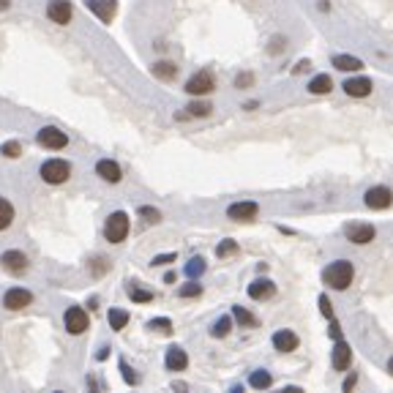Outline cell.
<instances>
[{"label":"cell","mask_w":393,"mask_h":393,"mask_svg":"<svg viewBox=\"0 0 393 393\" xmlns=\"http://www.w3.org/2000/svg\"><path fill=\"white\" fill-rule=\"evenodd\" d=\"M353 279H355V268H353V262H347V259H336V262H331V265L322 270V281H325L331 290H347V287L353 284Z\"/></svg>","instance_id":"obj_1"},{"label":"cell","mask_w":393,"mask_h":393,"mask_svg":"<svg viewBox=\"0 0 393 393\" xmlns=\"http://www.w3.org/2000/svg\"><path fill=\"white\" fill-rule=\"evenodd\" d=\"M257 213H259V205L251 202V199L232 202V205L227 207V216H229L232 221H251V218H257Z\"/></svg>","instance_id":"obj_7"},{"label":"cell","mask_w":393,"mask_h":393,"mask_svg":"<svg viewBox=\"0 0 393 393\" xmlns=\"http://www.w3.org/2000/svg\"><path fill=\"white\" fill-rule=\"evenodd\" d=\"M107 268H110V262H107V259H101V257H96V259H93V273H96V276H101Z\"/></svg>","instance_id":"obj_38"},{"label":"cell","mask_w":393,"mask_h":393,"mask_svg":"<svg viewBox=\"0 0 393 393\" xmlns=\"http://www.w3.org/2000/svg\"><path fill=\"white\" fill-rule=\"evenodd\" d=\"M344 235H347V240H353V243L364 246V243H372V240H375L377 229H375L372 224H361V221H355V224H347V227H344Z\"/></svg>","instance_id":"obj_8"},{"label":"cell","mask_w":393,"mask_h":393,"mask_svg":"<svg viewBox=\"0 0 393 393\" xmlns=\"http://www.w3.org/2000/svg\"><path fill=\"white\" fill-rule=\"evenodd\" d=\"M364 202H366L372 210H385V207H391L393 194H391V189H388V186H375V189H369V192H366Z\"/></svg>","instance_id":"obj_10"},{"label":"cell","mask_w":393,"mask_h":393,"mask_svg":"<svg viewBox=\"0 0 393 393\" xmlns=\"http://www.w3.org/2000/svg\"><path fill=\"white\" fill-rule=\"evenodd\" d=\"M96 175L101 178V181H110V183H121V167H118V162H112V159H101L99 164H96Z\"/></svg>","instance_id":"obj_17"},{"label":"cell","mask_w":393,"mask_h":393,"mask_svg":"<svg viewBox=\"0 0 393 393\" xmlns=\"http://www.w3.org/2000/svg\"><path fill=\"white\" fill-rule=\"evenodd\" d=\"M202 273H205V259H202V257L189 259V265H186V276H189V279H199Z\"/></svg>","instance_id":"obj_28"},{"label":"cell","mask_w":393,"mask_h":393,"mask_svg":"<svg viewBox=\"0 0 393 393\" xmlns=\"http://www.w3.org/2000/svg\"><path fill=\"white\" fill-rule=\"evenodd\" d=\"M36 140H38V145H41V148H49V151H60V148H66V145H68L66 131H60L58 126H44V129L36 134Z\"/></svg>","instance_id":"obj_4"},{"label":"cell","mask_w":393,"mask_h":393,"mask_svg":"<svg viewBox=\"0 0 393 393\" xmlns=\"http://www.w3.org/2000/svg\"><path fill=\"white\" fill-rule=\"evenodd\" d=\"M276 393H303V388H298V385H287V388H281V391Z\"/></svg>","instance_id":"obj_42"},{"label":"cell","mask_w":393,"mask_h":393,"mask_svg":"<svg viewBox=\"0 0 393 393\" xmlns=\"http://www.w3.org/2000/svg\"><path fill=\"white\" fill-rule=\"evenodd\" d=\"M88 8L101 19V22H112L118 14V3L115 0H88Z\"/></svg>","instance_id":"obj_16"},{"label":"cell","mask_w":393,"mask_h":393,"mask_svg":"<svg viewBox=\"0 0 393 393\" xmlns=\"http://www.w3.org/2000/svg\"><path fill=\"white\" fill-rule=\"evenodd\" d=\"M30 303H33V295H30L27 290H22V287H11V290L3 295V306L11 309V312H19V309H25V306H30Z\"/></svg>","instance_id":"obj_9"},{"label":"cell","mask_w":393,"mask_h":393,"mask_svg":"<svg viewBox=\"0 0 393 393\" xmlns=\"http://www.w3.org/2000/svg\"><path fill=\"white\" fill-rule=\"evenodd\" d=\"M331 336H333V339H336V342H339V339H342V328H339V322H336V320H333V317H331Z\"/></svg>","instance_id":"obj_41"},{"label":"cell","mask_w":393,"mask_h":393,"mask_svg":"<svg viewBox=\"0 0 393 393\" xmlns=\"http://www.w3.org/2000/svg\"><path fill=\"white\" fill-rule=\"evenodd\" d=\"M47 16H49L52 22H58V25L71 22V16H74L71 3H68V0H49V3H47Z\"/></svg>","instance_id":"obj_11"},{"label":"cell","mask_w":393,"mask_h":393,"mask_svg":"<svg viewBox=\"0 0 393 393\" xmlns=\"http://www.w3.org/2000/svg\"><path fill=\"white\" fill-rule=\"evenodd\" d=\"M170 262H175V254H159V257H153V265H170Z\"/></svg>","instance_id":"obj_40"},{"label":"cell","mask_w":393,"mask_h":393,"mask_svg":"<svg viewBox=\"0 0 393 393\" xmlns=\"http://www.w3.org/2000/svg\"><path fill=\"white\" fill-rule=\"evenodd\" d=\"M232 317H235V320H238L243 328H257V317H251V314H249L243 306H235V309H232Z\"/></svg>","instance_id":"obj_27"},{"label":"cell","mask_w":393,"mask_h":393,"mask_svg":"<svg viewBox=\"0 0 393 393\" xmlns=\"http://www.w3.org/2000/svg\"><path fill=\"white\" fill-rule=\"evenodd\" d=\"M38 175H41V181H47V183L60 186V183H66V181L71 178V164L63 162V159H49V162L41 164Z\"/></svg>","instance_id":"obj_2"},{"label":"cell","mask_w":393,"mask_h":393,"mask_svg":"<svg viewBox=\"0 0 393 393\" xmlns=\"http://www.w3.org/2000/svg\"><path fill=\"white\" fill-rule=\"evenodd\" d=\"M153 77H156V79L170 82V79H175V77H178V66H175V63H167V60L153 63Z\"/></svg>","instance_id":"obj_21"},{"label":"cell","mask_w":393,"mask_h":393,"mask_svg":"<svg viewBox=\"0 0 393 393\" xmlns=\"http://www.w3.org/2000/svg\"><path fill=\"white\" fill-rule=\"evenodd\" d=\"M317 5H320V11H328V8H331V3H328V0H320Z\"/></svg>","instance_id":"obj_45"},{"label":"cell","mask_w":393,"mask_h":393,"mask_svg":"<svg viewBox=\"0 0 393 393\" xmlns=\"http://www.w3.org/2000/svg\"><path fill=\"white\" fill-rule=\"evenodd\" d=\"M238 251V243L235 240H221L218 246H216V257H232Z\"/></svg>","instance_id":"obj_29"},{"label":"cell","mask_w":393,"mask_h":393,"mask_svg":"<svg viewBox=\"0 0 393 393\" xmlns=\"http://www.w3.org/2000/svg\"><path fill=\"white\" fill-rule=\"evenodd\" d=\"M273 295H276V284L270 279H257V281L249 284V298L251 301H268Z\"/></svg>","instance_id":"obj_15"},{"label":"cell","mask_w":393,"mask_h":393,"mask_svg":"<svg viewBox=\"0 0 393 393\" xmlns=\"http://www.w3.org/2000/svg\"><path fill=\"white\" fill-rule=\"evenodd\" d=\"M298 344H301V339L292 331H276L273 333V347L279 353H292V350H298Z\"/></svg>","instance_id":"obj_18"},{"label":"cell","mask_w":393,"mask_h":393,"mask_svg":"<svg viewBox=\"0 0 393 393\" xmlns=\"http://www.w3.org/2000/svg\"><path fill=\"white\" fill-rule=\"evenodd\" d=\"M333 66H336L339 71H361V68H364V63H361L358 58H353V55H336V58H333Z\"/></svg>","instance_id":"obj_22"},{"label":"cell","mask_w":393,"mask_h":393,"mask_svg":"<svg viewBox=\"0 0 393 393\" xmlns=\"http://www.w3.org/2000/svg\"><path fill=\"white\" fill-rule=\"evenodd\" d=\"M107 320H110V328H112V331H123V328L129 325V312H123V309H110Z\"/></svg>","instance_id":"obj_23"},{"label":"cell","mask_w":393,"mask_h":393,"mask_svg":"<svg viewBox=\"0 0 393 393\" xmlns=\"http://www.w3.org/2000/svg\"><path fill=\"white\" fill-rule=\"evenodd\" d=\"M353 385H355V375H353V377H350V380L344 383V393H350V391H353Z\"/></svg>","instance_id":"obj_43"},{"label":"cell","mask_w":393,"mask_h":393,"mask_svg":"<svg viewBox=\"0 0 393 393\" xmlns=\"http://www.w3.org/2000/svg\"><path fill=\"white\" fill-rule=\"evenodd\" d=\"M8 8V0H0V11H5Z\"/></svg>","instance_id":"obj_47"},{"label":"cell","mask_w":393,"mask_h":393,"mask_svg":"<svg viewBox=\"0 0 393 393\" xmlns=\"http://www.w3.org/2000/svg\"><path fill=\"white\" fill-rule=\"evenodd\" d=\"M320 312H322V314H325L328 320L333 317V303L328 301V295H320Z\"/></svg>","instance_id":"obj_37"},{"label":"cell","mask_w":393,"mask_h":393,"mask_svg":"<svg viewBox=\"0 0 393 393\" xmlns=\"http://www.w3.org/2000/svg\"><path fill=\"white\" fill-rule=\"evenodd\" d=\"M55 393H63V391H55Z\"/></svg>","instance_id":"obj_48"},{"label":"cell","mask_w":393,"mask_h":393,"mask_svg":"<svg viewBox=\"0 0 393 393\" xmlns=\"http://www.w3.org/2000/svg\"><path fill=\"white\" fill-rule=\"evenodd\" d=\"M148 328H151V331H162V333H170V331H173V322L162 317V320H151V322H148Z\"/></svg>","instance_id":"obj_35"},{"label":"cell","mask_w":393,"mask_h":393,"mask_svg":"<svg viewBox=\"0 0 393 393\" xmlns=\"http://www.w3.org/2000/svg\"><path fill=\"white\" fill-rule=\"evenodd\" d=\"M210 112H213L210 101H192V104H189V110H186V112H181V118H189V115H194V118H205V115H210Z\"/></svg>","instance_id":"obj_24"},{"label":"cell","mask_w":393,"mask_h":393,"mask_svg":"<svg viewBox=\"0 0 393 393\" xmlns=\"http://www.w3.org/2000/svg\"><path fill=\"white\" fill-rule=\"evenodd\" d=\"M175 393H186V385H183V383H178V385H175Z\"/></svg>","instance_id":"obj_46"},{"label":"cell","mask_w":393,"mask_h":393,"mask_svg":"<svg viewBox=\"0 0 393 393\" xmlns=\"http://www.w3.org/2000/svg\"><path fill=\"white\" fill-rule=\"evenodd\" d=\"M344 93L353 96V99H366V96H372V79L350 77V79H344Z\"/></svg>","instance_id":"obj_12"},{"label":"cell","mask_w":393,"mask_h":393,"mask_svg":"<svg viewBox=\"0 0 393 393\" xmlns=\"http://www.w3.org/2000/svg\"><path fill=\"white\" fill-rule=\"evenodd\" d=\"M331 364H333L336 372L350 369V364H353V350H350L347 342H342V339L336 342V347H333V353H331Z\"/></svg>","instance_id":"obj_13"},{"label":"cell","mask_w":393,"mask_h":393,"mask_svg":"<svg viewBox=\"0 0 393 393\" xmlns=\"http://www.w3.org/2000/svg\"><path fill=\"white\" fill-rule=\"evenodd\" d=\"M126 235H129V216L123 210H115L104 224V238L110 243H123Z\"/></svg>","instance_id":"obj_3"},{"label":"cell","mask_w":393,"mask_h":393,"mask_svg":"<svg viewBox=\"0 0 393 393\" xmlns=\"http://www.w3.org/2000/svg\"><path fill=\"white\" fill-rule=\"evenodd\" d=\"M178 295H181V298H199V295H202V287H199L196 281H192V284L181 287V290H178Z\"/></svg>","instance_id":"obj_32"},{"label":"cell","mask_w":393,"mask_h":393,"mask_svg":"<svg viewBox=\"0 0 393 393\" xmlns=\"http://www.w3.org/2000/svg\"><path fill=\"white\" fill-rule=\"evenodd\" d=\"M11 221H14V207H11V202H8V199H3V196H0V229H8V227H11Z\"/></svg>","instance_id":"obj_26"},{"label":"cell","mask_w":393,"mask_h":393,"mask_svg":"<svg viewBox=\"0 0 393 393\" xmlns=\"http://www.w3.org/2000/svg\"><path fill=\"white\" fill-rule=\"evenodd\" d=\"M121 372H123V380H126L129 385H137V383H140V377L129 369V364H126V361H121Z\"/></svg>","instance_id":"obj_36"},{"label":"cell","mask_w":393,"mask_h":393,"mask_svg":"<svg viewBox=\"0 0 393 393\" xmlns=\"http://www.w3.org/2000/svg\"><path fill=\"white\" fill-rule=\"evenodd\" d=\"M270 383H273V377H270V372H265V369L254 372V375H251V380H249V385H251V388H257V391L270 388Z\"/></svg>","instance_id":"obj_25"},{"label":"cell","mask_w":393,"mask_h":393,"mask_svg":"<svg viewBox=\"0 0 393 393\" xmlns=\"http://www.w3.org/2000/svg\"><path fill=\"white\" fill-rule=\"evenodd\" d=\"M129 295H131V301H134V303H151V301H153V292L140 290V287H131V290H129Z\"/></svg>","instance_id":"obj_30"},{"label":"cell","mask_w":393,"mask_h":393,"mask_svg":"<svg viewBox=\"0 0 393 393\" xmlns=\"http://www.w3.org/2000/svg\"><path fill=\"white\" fill-rule=\"evenodd\" d=\"M213 88H216V79L210 71H196L186 82V93H192V96H207V93H213Z\"/></svg>","instance_id":"obj_6"},{"label":"cell","mask_w":393,"mask_h":393,"mask_svg":"<svg viewBox=\"0 0 393 393\" xmlns=\"http://www.w3.org/2000/svg\"><path fill=\"white\" fill-rule=\"evenodd\" d=\"M251 82H254L251 74H238V77H235V85H238V88H249Z\"/></svg>","instance_id":"obj_39"},{"label":"cell","mask_w":393,"mask_h":393,"mask_svg":"<svg viewBox=\"0 0 393 393\" xmlns=\"http://www.w3.org/2000/svg\"><path fill=\"white\" fill-rule=\"evenodd\" d=\"M63 322H66V331H68L71 336H79V333H85V331H88V325H90V320H88V312H85V309H79V306H71V309L66 312Z\"/></svg>","instance_id":"obj_5"},{"label":"cell","mask_w":393,"mask_h":393,"mask_svg":"<svg viewBox=\"0 0 393 393\" xmlns=\"http://www.w3.org/2000/svg\"><path fill=\"white\" fill-rule=\"evenodd\" d=\"M140 216H142L148 224H156V221H162V213H159L156 207H148V205H145V207H140Z\"/></svg>","instance_id":"obj_33"},{"label":"cell","mask_w":393,"mask_h":393,"mask_svg":"<svg viewBox=\"0 0 393 393\" xmlns=\"http://www.w3.org/2000/svg\"><path fill=\"white\" fill-rule=\"evenodd\" d=\"M303 68H309V60H301V63H298V66H295V74H301V71H303Z\"/></svg>","instance_id":"obj_44"},{"label":"cell","mask_w":393,"mask_h":393,"mask_svg":"<svg viewBox=\"0 0 393 393\" xmlns=\"http://www.w3.org/2000/svg\"><path fill=\"white\" fill-rule=\"evenodd\" d=\"M0 153L8 156V159H16V156L22 153V145H19V142H5V145L0 148Z\"/></svg>","instance_id":"obj_34"},{"label":"cell","mask_w":393,"mask_h":393,"mask_svg":"<svg viewBox=\"0 0 393 393\" xmlns=\"http://www.w3.org/2000/svg\"><path fill=\"white\" fill-rule=\"evenodd\" d=\"M164 366H167L170 372H183V369L189 366V355H186L181 347H170L167 355H164Z\"/></svg>","instance_id":"obj_19"},{"label":"cell","mask_w":393,"mask_h":393,"mask_svg":"<svg viewBox=\"0 0 393 393\" xmlns=\"http://www.w3.org/2000/svg\"><path fill=\"white\" fill-rule=\"evenodd\" d=\"M333 90V79L328 77V74H320V77H314L312 82H309V93H314V96H325V93H331Z\"/></svg>","instance_id":"obj_20"},{"label":"cell","mask_w":393,"mask_h":393,"mask_svg":"<svg viewBox=\"0 0 393 393\" xmlns=\"http://www.w3.org/2000/svg\"><path fill=\"white\" fill-rule=\"evenodd\" d=\"M229 328H232V320H229V317H221V320L213 325V331H210V333H213L216 339H221V336H227V333H229Z\"/></svg>","instance_id":"obj_31"},{"label":"cell","mask_w":393,"mask_h":393,"mask_svg":"<svg viewBox=\"0 0 393 393\" xmlns=\"http://www.w3.org/2000/svg\"><path fill=\"white\" fill-rule=\"evenodd\" d=\"M0 265H3L8 273H22V270H27V257H25L22 251L11 249V251H5V254L0 257Z\"/></svg>","instance_id":"obj_14"}]
</instances>
